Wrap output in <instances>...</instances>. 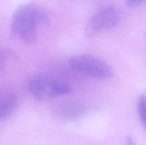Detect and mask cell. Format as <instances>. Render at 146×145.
Listing matches in <instances>:
<instances>
[{"mask_svg":"<svg viewBox=\"0 0 146 145\" xmlns=\"http://www.w3.org/2000/svg\"><path fill=\"white\" fill-rule=\"evenodd\" d=\"M28 88L31 95L39 100H46L71 92V88L63 81L46 75H36L29 80Z\"/></svg>","mask_w":146,"mask_h":145,"instance_id":"7a4b0ae2","label":"cell"},{"mask_svg":"<svg viewBox=\"0 0 146 145\" xmlns=\"http://www.w3.org/2000/svg\"><path fill=\"white\" fill-rule=\"evenodd\" d=\"M121 14L115 7L108 6L98 10L90 18L85 26L87 37H94L115 28L121 21Z\"/></svg>","mask_w":146,"mask_h":145,"instance_id":"277c9868","label":"cell"},{"mask_svg":"<svg viewBox=\"0 0 146 145\" xmlns=\"http://www.w3.org/2000/svg\"><path fill=\"white\" fill-rule=\"evenodd\" d=\"M18 105V97L14 92L0 90V121L10 117L15 112Z\"/></svg>","mask_w":146,"mask_h":145,"instance_id":"5b68a950","label":"cell"},{"mask_svg":"<svg viewBox=\"0 0 146 145\" xmlns=\"http://www.w3.org/2000/svg\"><path fill=\"white\" fill-rule=\"evenodd\" d=\"M145 0H125V4L131 7H137L144 4Z\"/></svg>","mask_w":146,"mask_h":145,"instance_id":"ba28073f","label":"cell"},{"mask_svg":"<svg viewBox=\"0 0 146 145\" xmlns=\"http://www.w3.org/2000/svg\"><path fill=\"white\" fill-rule=\"evenodd\" d=\"M49 25L46 11L36 4H26L19 7L11 18V34L24 43L33 44L38 33Z\"/></svg>","mask_w":146,"mask_h":145,"instance_id":"6da1fadb","label":"cell"},{"mask_svg":"<svg viewBox=\"0 0 146 145\" xmlns=\"http://www.w3.org/2000/svg\"><path fill=\"white\" fill-rule=\"evenodd\" d=\"M17 60L18 57L14 51L0 45V71H4L9 62H14Z\"/></svg>","mask_w":146,"mask_h":145,"instance_id":"8992f818","label":"cell"},{"mask_svg":"<svg viewBox=\"0 0 146 145\" xmlns=\"http://www.w3.org/2000/svg\"><path fill=\"white\" fill-rule=\"evenodd\" d=\"M70 67L74 71L98 79H108L113 75V70L103 60L91 55H77L68 61Z\"/></svg>","mask_w":146,"mask_h":145,"instance_id":"3957f363","label":"cell"},{"mask_svg":"<svg viewBox=\"0 0 146 145\" xmlns=\"http://www.w3.org/2000/svg\"><path fill=\"white\" fill-rule=\"evenodd\" d=\"M145 95H141L137 102V111L140 118V120L142 122L143 125L145 127L146 125V109H145Z\"/></svg>","mask_w":146,"mask_h":145,"instance_id":"52a82bcc","label":"cell"},{"mask_svg":"<svg viewBox=\"0 0 146 145\" xmlns=\"http://www.w3.org/2000/svg\"><path fill=\"white\" fill-rule=\"evenodd\" d=\"M126 143L127 145H136L135 144V142H134V140L133 139V138L131 137V136H128V137H127Z\"/></svg>","mask_w":146,"mask_h":145,"instance_id":"9c48e42d","label":"cell"}]
</instances>
